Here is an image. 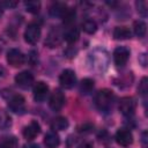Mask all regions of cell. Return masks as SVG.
Returning a JSON list of instances; mask_svg holds the SVG:
<instances>
[{
	"label": "cell",
	"instance_id": "cell-23",
	"mask_svg": "<svg viewBox=\"0 0 148 148\" xmlns=\"http://www.w3.org/2000/svg\"><path fill=\"white\" fill-rule=\"evenodd\" d=\"M18 146V141L15 136H8L5 138V140L2 141L1 148H17Z\"/></svg>",
	"mask_w": 148,
	"mask_h": 148
},
{
	"label": "cell",
	"instance_id": "cell-19",
	"mask_svg": "<svg viewBox=\"0 0 148 148\" xmlns=\"http://www.w3.org/2000/svg\"><path fill=\"white\" fill-rule=\"evenodd\" d=\"M133 29H134V34L138 36V37H143L147 32V25L143 21L141 20H138L133 23Z\"/></svg>",
	"mask_w": 148,
	"mask_h": 148
},
{
	"label": "cell",
	"instance_id": "cell-16",
	"mask_svg": "<svg viewBox=\"0 0 148 148\" xmlns=\"http://www.w3.org/2000/svg\"><path fill=\"white\" fill-rule=\"evenodd\" d=\"M67 127H68V120L65 117H57L51 123V128L54 132H57V131H64Z\"/></svg>",
	"mask_w": 148,
	"mask_h": 148
},
{
	"label": "cell",
	"instance_id": "cell-10",
	"mask_svg": "<svg viewBox=\"0 0 148 148\" xmlns=\"http://www.w3.org/2000/svg\"><path fill=\"white\" fill-rule=\"evenodd\" d=\"M8 106L9 109L15 112V113H22L25 109V101H24V97L21 96V95H14L9 102H8Z\"/></svg>",
	"mask_w": 148,
	"mask_h": 148
},
{
	"label": "cell",
	"instance_id": "cell-12",
	"mask_svg": "<svg viewBox=\"0 0 148 148\" xmlns=\"http://www.w3.org/2000/svg\"><path fill=\"white\" fill-rule=\"evenodd\" d=\"M23 136H24V139H27V140H34L39 133H40V126H39V124L36 121V120H32V121H30V124L29 125H27L24 128H23Z\"/></svg>",
	"mask_w": 148,
	"mask_h": 148
},
{
	"label": "cell",
	"instance_id": "cell-8",
	"mask_svg": "<svg viewBox=\"0 0 148 148\" xmlns=\"http://www.w3.org/2000/svg\"><path fill=\"white\" fill-rule=\"evenodd\" d=\"M50 108L53 111H59L62 109V106L65 105V95L60 91V90H54L50 97V102H49Z\"/></svg>",
	"mask_w": 148,
	"mask_h": 148
},
{
	"label": "cell",
	"instance_id": "cell-5",
	"mask_svg": "<svg viewBox=\"0 0 148 148\" xmlns=\"http://www.w3.org/2000/svg\"><path fill=\"white\" fill-rule=\"evenodd\" d=\"M7 62L13 67H20L24 62V54L17 49H10L7 52Z\"/></svg>",
	"mask_w": 148,
	"mask_h": 148
},
{
	"label": "cell",
	"instance_id": "cell-28",
	"mask_svg": "<svg viewBox=\"0 0 148 148\" xmlns=\"http://www.w3.org/2000/svg\"><path fill=\"white\" fill-rule=\"evenodd\" d=\"M77 148H94V145L89 141H86V142H82L81 145H79Z\"/></svg>",
	"mask_w": 148,
	"mask_h": 148
},
{
	"label": "cell",
	"instance_id": "cell-27",
	"mask_svg": "<svg viewBox=\"0 0 148 148\" xmlns=\"http://www.w3.org/2000/svg\"><path fill=\"white\" fill-rule=\"evenodd\" d=\"M138 90H139V92H140L142 96L146 95V92H147V77H143V79L141 80Z\"/></svg>",
	"mask_w": 148,
	"mask_h": 148
},
{
	"label": "cell",
	"instance_id": "cell-14",
	"mask_svg": "<svg viewBox=\"0 0 148 148\" xmlns=\"http://www.w3.org/2000/svg\"><path fill=\"white\" fill-rule=\"evenodd\" d=\"M59 143H60V139H59V135L57 134V132L51 131L45 134L44 145L46 146V148H57L59 146Z\"/></svg>",
	"mask_w": 148,
	"mask_h": 148
},
{
	"label": "cell",
	"instance_id": "cell-15",
	"mask_svg": "<svg viewBox=\"0 0 148 148\" xmlns=\"http://www.w3.org/2000/svg\"><path fill=\"white\" fill-rule=\"evenodd\" d=\"M113 37L114 39H118V40H123V39H127L131 37V31L127 27H116L114 30H113Z\"/></svg>",
	"mask_w": 148,
	"mask_h": 148
},
{
	"label": "cell",
	"instance_id": "cell-21",
	"mask_svg": "<svg viewBox=\"0 0 148 148\" xmlns=\"http://www.w3.org/2000/svg\"><path fill=\"white\" fill-rule=\"evenodd\" d=\"M24 7H25L27 12H29L31 14H36L40 9V2L36 1V0H29V1L24 2Z\"/></svg>",
	"mask_w": 148,
	"mask_h": 148
},
{
	"label": "cell",
	"instance_id": "cell-4",
	"mask_svg": "<svg viewBox=\"0 0 148 148\" xmlns=\"http://www.w3.org/2000/svg\"><path fill=\"white\" fill-rule=\"evenodd\" d=\"M15 83L22 89H28L34 83V75L28 71L20 72L15 76Z\"/></svg>",
	"mask_w": 148,
	"mask_h": 148
},
{
	"label": "cell",
	"instance_id": "cell-22",
	"mask_svg": "<svg viewBox=\"0 0 148 148\" xmlns=\"http://www.w3.org/2000/svg\"><path fill=\"white\" fill-rule=\"evenodd\" d=\"M82 29H83V31L87 32V34H94V32H96V30H97V24H96V22L92 21V20H86V21L82 23Z\"/></svg>",
	"mask_w": 148,
	"mask_h": 148
},
{
	"label": "cell",
	"instance_id": "cell-1",
	"mask_svg": "<svg viewBox=\"0 0 148 148\" xmlns=\"http://www.w3.org/2000/svg\"><path fill=\"white\" fill-rule=\"evenodd\" d=\"M113 92L109 89H102L99 90L95 96V105L101 111H106L112 106L113 103Z\"/></svg>",
	"mask_w": 148,
	"mask_h": 148
},
{
	"label": "cell",
	"instance_id": "cell-7",
	"mask_svg": "<svg viewBox=\"0 0 148 148\" xmlns=\"http://www.w3.org/2000/svg\"><path fill=\"white\" fill-rule=\"evenodd\" d=\"M128 58H130V50L125 46H118L113 51V61L117 66L126 65Z\"/></svg>",
	"mask_w": 148,
	"mask_h": 148
},
{
	"label": "cell",
	"instance_id": "cell-2",
	"mask_svg": "<svg viewBox=\"0 0 148 148\" xmlns=\"http://www.w3.org/2000/svg\"><path fill=\"white\" fill-rule=\"evenodd\" d=\"M40 37V27L39 24L32 22L28 24L24 31V40L29 44H36Z\"/></svg>",
	"mask_w": 148,
	"mask_h": 148
},
{
	"label": "cell",
	"instance_id": "cell-20",
	"mask_svg": "<svg viewBox=\"0 0 148 148\" xmlns=\"http://www.w3.org/2000/svg\"><path fill=\"white\" fill-rule=\"evenodd\" d=\"M94 86H95L94 84V80H91V79H83L81 81V83H80V91L82 94L87 95V94L91 92V90L94 89Z\"/></svg>",
	"mask_w": 148,
	"mask_h": 148
},
{
	"label": "cell",
	"instance_id": "cell-17",
	"mask_svg": "<svg viewBox=\"0 0 148 148\" xmlns=\"http://www.w3.org/2000/svg\"><path fill=\"white\" fill-rule=\"evenodd\" d=\"M66 10H67V6L65 3H62V2H56L50 8V13H51L52 16H60V17H62V15L65 14Z\"/></svg>",
	"mask_w": 148,
	"mask_h": 148
},
{
	"label": "cell",
	"instance_id": "cell-26",
	"mask_svg": "<svg viewBox=\"0 0 148 148\" xmlns=\"http://www.w3.org/2000/svg\"><path fill=\"white\" fill-rule=\"evenodd\" d=\"M136 8H138V12H139L141 15H143V16L147 15V8H148L147 1H145V0L136 1Z\"/></svg>",
	"mask_w": 148,
	"mask_h": 148
},
{
	"label": "cell",
	"instance_id": "cell-9",
	"mask_svg": "<svg viewBox=\"0 0 148 148\" xmlns=\"http://www.w3.org/2000/svg\"><path fill=\"white\" fill-rule=\"evenodd\" d=\"M116 141L119 146L127 147L133 142V134L126 128H120L116 133Z\"/></svg>",
	"mask_w": 148,
	"mask_h": 148
},
{
	"label": "cell",
	"instance_id": "cell-11",
	"mask_svg": "<svg viewBox=\"0 0 148 148\" xmlns=\"http://www.w3.org/2000/svg\"><path fill=\"white\" fill-rule=\"evenodd\" d=\"M49 94V86L43 82V81H38L35 86H34V98L37 102H43L46 96Z\"/></svg>",
	"mask_w": 148,
	"mask_h": 148
},
{
	"label": "cell",
	"instance_id": "cell-18",
	"mask_svg": "<svg viewBox=\"0 0 148 148\" xmlns=\"http://www.w3.org/2000/svg\"><path fill=\"white\" fill-rule=\"evenodd\" d=\"M45 44L49 47H57L60 44V34H59V31H54V30L51 31L49 37L45 40Z\"/></svg>",
	"mask_w": 148,
	"mask_h": 148
},
{
	"label": "cell",
	"instance_id": "cell-6",
	"mask_svg": "<svg viewBox=\"0 0 148 148\" xmlns=\"http://www.w3.org/2000/svg\"><path fill=\"white\" fill-rule=\"evenodd\" d=\"M119 111L125 116H131L134 113L136 103L132 97H123L119 101Z\"/></svg>",
	"mask_w": 148,
	"mask_h": 148
},
{
	"label": "cell",
	"instance_id": "cell-25",
	"mask_svg": "<svg viewBox=\"0 0 148 148\" xmlns=\"http://www.w3.org/2000/svg\"><path fill=\"white\" fill-rule=\"evenodd\" d=\"M75 18V10L72 9V8H67V10L65 12V14L62 15V20L66 24H71Z\"/></svg>",
	"mask_w": 148,
	"mask_h": 148
},
{
	"label": "cell",
	"instance_id": "cell-29",
	"mask_svg": "<svg viewBox=\"0 0 148 148\" xmlns=\"http://www.w3.org/2000/svg\"><path fill=\"white\" fill-rule=\"evenodd\" d=\"M3 5L6 7H14V6H16V2H14V1H5Z\"/></svg>",
	"mask_w": 148,
	"mask_h": 148
},
{
	"label": "cell",
	"instance_id": "cell-24",
	"mask_svg": "<svg viewBox=\"0 0 148 148\" xmlns=\"http://www.w3.org/2000/svg\"><path fill=\"white\" fill-rule=\"evenodd\" d=\"M10 125H12V118L6 112H1L0 113V128L5 130V128H8Z\"/></svg>",
	"mask_w": 148,
	"mask_h": 148
},
{
	"label": "cell",
	"instance_id": "cell-13",
	"mask_svg": "<svg viewBox=\"0 0 148 148\" xmlns=\"http://www.w3.org/2000/svg\"><path fill=\"white\" fill-rule=\"evenodd\" d=\"M79 36H80L79 29H77L75 25H72V24H69V25L65 29V31H64V39H65L67 43H69V44L75 43V42L79 39Z\"/></svg>",
	"mask_w": 148,
	"mask_h": 148
},
{
	"label": "cell",
	"instance_id": "cell-3",
	"mask_svg": "<svg viewBox=\"0 0 148 148\" xmlns=\"http://www.w3.org/2000/svg\"><path fill=\"white\" fill-rule=\"evenodd\" d=\"M76 82V75L72 69H64L59 76V83L62 88L69 89Z\"/></svg>",
	"mask_w": 148,
	"mask_h": 148
}]
</instances>
